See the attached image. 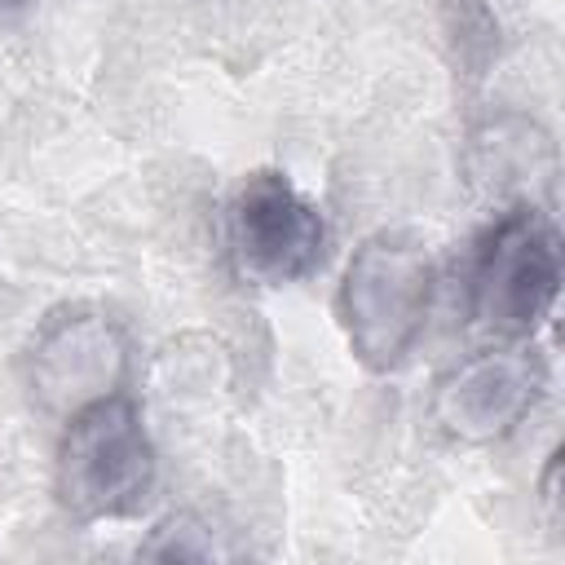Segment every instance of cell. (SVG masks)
I'll return each mask as SVG.
<instances>
[{
	"instance_id": "cell-1",
	"label": "cell",
	"mask_w": 565,
	"mask_h": 565,
	"mask_svg": "<svg viewBox=\"0 0 565 565\" xmlns=\"http://www.w3.org/2000/svg\"><path fill=\"white\" fill-rule=\"evenodd\" d=\"M433 296L437 265L415 234L380 230L362 238L335 287V318L349 353L375 375L397 371L428 327Z\"/></svg>"
},
{
	"instance_id": "cell-2",
	"label": "cell",
	"mask_w": 565,
	"mask_h": 565,
	"mask_svg": "<svg viewBox=\"0 0 565 565\" xmlns=\"http://www.w3.org/2000/svg\"><path fill=\"white\" fill-rule=\"evenodd\" d=\"M154 441L146 433L141 406L128 393H110L62 419L53 499L71 521L97 525L137 516L154 494Z\"/></svg>"
},
{
	"instance_id": "cell-3",
	"label": "cell",
	"mask_w": 565,
	"mask_h": 565,
	"mask_svg": "<svg viewBox=\"0 0 565 565\" xmlns=\"http://www.w3.org/2000/svg\"><path fill=\"white\" fill-rule=\"evenodd\" d=\"M561 296V234L539 203H512L472 243L468 318L494 340H534Z\"/></svg>"
},
{
	"instance_id": "cell-4",
	"label": "cell",
	"mask_w": 565,
	"mask_h": 565,
	"mask_svg": "<svg viewBox=\"0 0 565 565\" xmlns=\"http://www.w3.org/2000/svg\"><path fill=\"white\" fill-rule=\"evenodd\" d=\"M225 243L243 282L252 287H296L327 260V216L322 207L278 168L247 172L225 203Z\"/></svg>"
},
{
	"instance_id": "cell-5",
	"label": "cell",
	"mask_w": 565,
	"mask_h": 565,
	"mask_svg": "<svg viewBox=\"0 0 565 565\" xmlns=\"http://www.w3.org/2000/svg\"><path fill=\"white\" fill-rule=\"evenodd\" d=\"M547 388V362L534 340H499L446 366L428 393V419L459 446L512 437Z\"/></svg>"
},
{
	"instance_id": "cell-6",
	"label": "cell",
	"mask_w": 565,
	"mask_h": 565,
	"mask_svg": "<svg viewBox=\"0 0 565 565\" xmlns=\"http://www.w3.org/2000/svg\"><path fill=\"white\" fill-rule=\"evenodd\" d=\"M26 393L31 402L66 419L88 402L124 393L128 380V335L97 305H62L40 318L26 344Z\"/></svg>"
},
{
	"instance_id": "cell-7",
	"label": "cell",
	"mask_w": 565,
	"mask_h": 565,
	"mask_svg": "<svg viewBox=\"0 0 565 565\" xmlns=\"http://www.w3.org/2000/svg\"><path fill=\"white\" fill-rule=\"evenodd\" d=\"M446 35L455 49V66L468 75H481L499 53V18L486 0H446L441 4Z\"/></svg>"
},
{
	"instance_id": "cell-8",
	"label": "cell",
	"mask_w": 565,
	"mask_h": 565,
	"mask_svg": "<svg viewBox=\"0 0 565 565\" xmlns=\"http://www.w3.org/2000/svg\"><path fill=\"white\" fill-rule=\"evenodd\" d=\"M137 552L150 556V561H216V556H225L216 534H212V525L203 516H194V512L163 516Z\"/></svg>"
},
{
	"instance_id": "cell-9",
	"label": "cell",
	"mask_w": 565,
	"mask_h": 565,
	"mask_svg": "<svg viewBox=\"0 0 565 565\" xmlns=\"http://www.w3.org/2000/svg\"><path fill=\"white\" fill-rule=\"evenodd\" d=\"M539 508H543L547 525L561 530V446L547 455V463L539 472Z\"/></svg>"
}]
</instances>
